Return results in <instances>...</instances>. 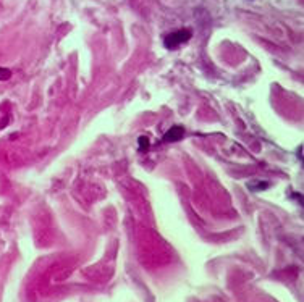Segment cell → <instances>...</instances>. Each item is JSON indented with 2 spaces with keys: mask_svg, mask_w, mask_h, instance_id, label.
I'll return each instance as SVG.
<instances>
[{
  "mask_svg": "<svg viewBox=\"0 0 304 302\" xmlns=\"http://www.w3.org/2000/svg\"><path fill=\"white\" fill-rule=\"evenodd\" d=\"M193 32L191 29H180V31H175V32H170L163 37V45L167 47L168 50H175L178 45H181L184 42H188Z\"/></svg>",
  "mask_w": 304,
  "mask_h": 302,
  "instance_id": "cell-1",
  "label": "cell"
},
{
  "mask_svg": "<svg viewBox=\"0 0 304 302\" xmlns=\"http://www.w3.org/2000/svg\"><path fill=\"white\" fill-rule=\"evenodd\" d=\"M183 136H184V128L178 125V126H173V128H170L167 133H165L163 141L165 143H175V141L183 139Z\"/></svg>",
  "mask_w": 304,
  "mask_h": 302,
  "instance_id": "cell-2",
  "label": "cell"
},
{
  "mask_svg": "<svg viewBox=\"0 0 304 302\" xmlns=\"http://www.w3.org/2000/svg\"><path fill=\"white\" fill-rule=\"evenodd\" d=\"M269 186H270V184L266 183V181H254V183H248V187H249L251 191H254V192L266 191Z\"/></svg>",
  "mask_w": 304,
  "mask_h": 302,
  "instance_id": "cell-3",
  "label": "cell"
},
{
  "mask_svg": "<svg viewBox=\"0 0 304 302\" xmlns=\"http://www.w3.org/2000/svg\"><path fill=\"white\" fill-rule=\"evenodd\" d=\"M11 78V71L8 68H2L0 66V81H6V79Z\"/></svg>",
  "mask_w": 304,
  "mask_h": 302,
  "instance_id": "cell-4",
  "label": "cell"
},
{
  "mask_svg": "<svg viewBox=\"0 0 304 302\" xmlns=\"http://www.w3.org/2000/svg\"><path fill=\"white\" fill-rule=\"evenodd\" d=\"M148 144H149V141L146 136H141L140 139H138V146H140V151H146L148 149Z\"/></svg>",
  "mask_w": 304,
  "mask_h": 302,
  "instance_id": "cell-5",
  "label": "cell"
}]
</instances>
